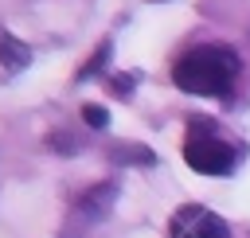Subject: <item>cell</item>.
Returning a JSON list of instances; mask_svg holds the SVG:
<instances>
[{
  "mask_svg": "<svg viewBox=\"0 0 250 238\" xmlns=\"http://www.w3.org/2000/svg\"><path fill=\"white\" fill-rule=\"evenodd\" d=\"M238 74V55L230 47H195L172 66V82L199 98H227Z\"/></svg>",
  "mask_w": 250,
  "mask_h": 238,
  "instance_id": "1",
  "label": "cell"
},
{
  "mask_svg": "<svg viewBox=\"0 0 250 238\" xmlns=\"http://www.w3.org/2000/svg\"><path fill=\"white\" fill-rule=\"evenodd\" d=\"M184 160H188V168H195L203 176H227L238 156L219 137H188L184 140Z\"/></svg>",
  "mask_w": 250,
  "mask_h": 238,
  "instance_id": "2",
  "label": "cell"
},
{
  "mask_svg": "<svg viewBox=\"0 0 250 238\" xmlns=\"http://www.w3.org/2000/svg\"><path fill=\"white\" fill-rule=\"evenodd\" d=\"M168 234H172V238H230V226H227L219 215H211L207 207L188 203V207H180V211L172 215Z\"/></svg>",
  "mask_w": 250,
  "mask_h": 238,
  "instance_id": "3",
  "label": "cell"
},
{
  "mask_svg": "<svg viewBox=\"0 0 250 238\" xmlns=\"http://www.w3.org/2000/svg\"><path fill=\"white\" fill-rule=\"evenodd\" d=\"M0 62H4L8 70H23V66L31 62V51H27V43H20L12 31H0Z\"/></svg>",
  "mask_w": 250,
  "mask_h": 238,
  "instance_id": "4",
  "label": "cell"
},
{
  "mask_svg": "<svg viewBox=\"0 0 250 238\" xmlns=\"http://www.w3.org/2000/svg\"><path fill=\"white\" fill-rule=\"evenodd\" d=\"M109 199H113V183L90 191V195L82 199V207H86V215H105V203H109Z\"/></svg>",
  "mask_w": 250,
  "mask_h": 238,
  "instance_id": "5",
  "label": "cell"
},
{
  "mask_svg": "<svg viewBox=\"0 0 250 238\" xmlns=\"http://www.w3.org/2000/svg\"><path fill=\"white\" fill-rule=\"evenodd\" d=\"M82 121H86L90 129H105V125H109V113H105V105L86 101V105H82Z\"/></svg>",
  "mask_w": 250,
  "mask_h": 238,
  "instance_id": "6",
  "label": "cell"
},
{
  "mask_svg": "<svg viewBox=\"0 0 250 238\" xmlns=\"http://www.w3.org/2000/svg\"><path fill=\"white\" fill-rule=\"evenodd\" d=\"M105 62H109V43H102V47H98V55H94V59H90V62L78 70V82H82V78H90V74H98Z\"/></svg>",
  "mask_w": 250,
  "mask_h": 238,
  "instance_id": "7",
  "label": "cell"
},
{
  "mask_svg": "<svg viewBox=\"0 0 250 238\" xmlns=\"http://www.w3.org/2000/svg\"><path fill=\"white\" fill-rule=\"evenodd\" d=\"M117 160L121 164H152V152H145L137 144H125V148H117Z\"/></svg>",
  "mask_w": 250,
  "mask_h": 238,
  "instance_id": "8",
  "label": "cell"
},
{
  "mask_svg": "<svg viewBox=\"0 0 250 238\" xmlns=\"http://www.w3.org/2000/svg\"><path fill=\"white\" fill-rule=\"evenodd\" d=\"M113 94L129 98V94H133V74H117V78H113Z\"/></svg>",
  "mask_w": 250,
  "mask_h": 238,
  "instance_id": "9",
  "label": "cell"
}]
</instances>
